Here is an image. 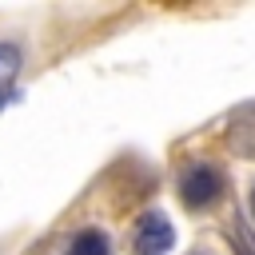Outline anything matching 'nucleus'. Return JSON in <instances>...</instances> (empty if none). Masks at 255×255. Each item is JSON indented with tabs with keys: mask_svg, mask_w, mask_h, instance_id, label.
<instances>
[{
	"mask_svg": "<svg viewBox=\"0 0 255 255\" xmlns=\"http://www.w3.org/2000/svg\"><path fill=\"white\" fill-rule=\"evenodd\" d=\"M16 68H20V48L12 40H0V80L16 76Z\"/></svg>",
	"mask_w": 255,
	"mask_h": 255,
	"instance_id": "obj_5",
	"label": "nucleus"
},
{
	"mask_svg": "<svg viewBox=\"0 0 255 255\" xmlns=\"http://www.w3.org/2000/svg\"><path fill=\"white\" fill-rule=\"evenodd\" d=\"M247 199H251V215H255V183H251V195Z\"/></svg>",
	"mask_w": 255,
	"mask_h": 255,
	"instance_id": "obj_7",
	"label": "nucleus"
},
{
	"mask_svg": "<svg viewBox=\"0 0 255 255\" xmlns=\"http://www.w3.org/2000/svg\"><path fill=\"white\" fill-rule=\"evenodd\" d=\"M68 255H112V239H108V231H100V227H84V231L72 235Z\"/></svg>",
	"mask_w": 255,
	"mask_h": 255,
	"instance_id": "obj_4",
	"label": "nucleus"
},
{
	"mask_svg": "<svg viewBox=\"0 0 255 255\" xmlns=\"http://www.w3.org/2000/svg\"><path fill=\"white\" fill-rule=\"evenodd\" d=\"M231 147L239 155H255V108H243L235 120H231V131H227Z\"/></svg>",
	"mask_w": 255,
	"mask_h": 255,
	"instance_id": "obj_3",
	"label": "nucleus"
},
{
	"mask_svg": "<svg viewBox=\"0 0 255 255\" xmlns=\"http://www.w3.org/2000/svg\"><path fill=\"white\" fill-rule=\"evenodd\" d=\"M231 239H235V251H239V255H255V247H247V243H243V235H239V231H235V235H231Z\"/></svg>",
	"mask_w": 255,
	"mask_h": 255,
	"instance_id": "obj_6",
	"label": "nucleus"
},
{
	"mask_svg": "<svg viewBox=\"0 0 255 255\" xmlns=\"http://www.w3.org/2000/svg\"><path fill=\"white\" fill-rule=\"evenodd\" d=\"M191 255H211V251H203V247H195V251H191Z\"/></svg>",
	"mask_w": 255,
	"mask_h": 255,
	"instance_id": "obj_8",
	"label": "nucleus"
},
{
	"mask_svg": "<svg viewBox=\"0 0 255 255\" xmlns=\"http://www.w3.org/2000/svg\"><path fill=\"white\" fill-rule=\"evenodd\" d=\"M223 187H227V179H223V171H219L211 159H195V163H187L183 175H179V199H183V207H191V211H207L211 203H219Z\"/></svg>",
	"mask_w": 255,
	"mask_h": 255,
	"instance_id": "obj_1",
	"label": "nucleus"
},
{
	"mask_svg": "<svg viewBox=\"0 0 255 255\" xmlns=\"http://www.w3.org/2000/svg\"><path fill=\"white\" fill-rule=\"evenodd\" d=\"M131 243L139 255H167L171 243H175V227L163 211H143L135 219V231H131Z\"/></svg>",
	"mask_w": 255,
	"mask_h": 255,
	"instance_id": "obj_2",
	"label": "nucleus"
}]
</instances>
